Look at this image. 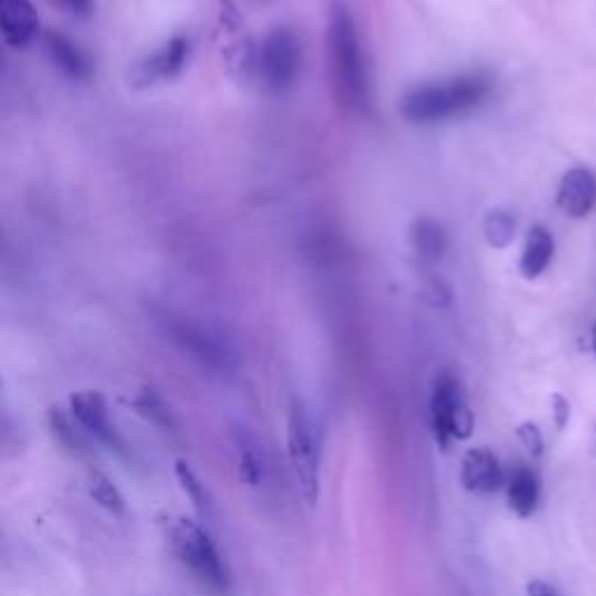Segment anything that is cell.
I'll use <instances>...</instances> for the list:
<instances>
[{
	"label": "cell",
	"mask_w": 596,
	"mask_h": 596,
	"mask_svg": "<svg viewBox=\"0 0 596 596\" xmlns=\"http://www.w3.org/2000/svg\"><path fill=\"white\" fill-rule=\"evenodd\" d=\"M517 438H520L522 445L527 447L531 457H541V454H543V445H545V443H543L541 429H538L534 422H524V424H520V427H517Z\"/></svg>",
	"instance_id": "obj_23"
},
{
	"label": "cell",
	"mask_w": 596,
	"mask_h": 596,
	"mask_svg": "<svg viewBox=\"0 0 596 596\" xmlns=\"http://www.w3.org/2000/svg\"><path fill=\"white\" fill-rule=\"evenodd\" d=\"M175 475H177V482H180L182 489H184V494L189 496L198 513H201L203 517L210 515V510H212L210 494L201 482V478L196 475L194 468H191L187 461L180 459V461H175Z\"/></svg>",
	"instance_id": "obj_19"
},
{
	"label": "cell",
	"mask_w": 596,
	"mask_h": 596,
	"mask_svg": "<svg viewBox=\"0 0 596 596\" xmlns=\"http://www.w3.org/2000/svg\"><path fill=\"white\" fill-rule=\"evenodd\" d=\"M45 45H47L49 56H52L54 66L59 68L61 73L73 77V80H87L91 73L89 56L84 54L82 49L68 38V35L54 33V31L47 33Z\"/></svg>",
	"instance_id": "obj_12"
},
{
	"label": "cell",
	"mask_w": 596,
	"mask_h": 596,
	"mask_svg": "<svg viewBox=\"0 0 596 596\" xmlns=\"http://www.w3.org/2000/svg\"><path fill=\"white\" fill-rule=\"evenodd\" d=\"M233 443H236L240 480H243L247 487H259L261 482H264V457H261L257 441L247 434L245 427H238L236 436H233Z\"/></svg>",
	"instance_id": "obj_15"
},
{
	"label": "cell",
	"mask_w": 596,
	"mask_h": 596,
	"mask_svg": "<svg viewBox=\"0 0 596 596\" xmlns=\"http://www.w3.org/2000/svg\"><path fill=\"white\" fill-rule=\"evenodd\" d=\"M592 350L596 354V326H594V331H592Z\"/></svg>",
	"instance_id": "obj_27"
},
{
	"label": "cell",
	"mask_w": 596,
	"mask_h": 596,
	"mask_svg": "<svg viewBox=\"0 0 596 596\" xmlns=\"http://www.w3.org/2000/svg\"><path fill=\"white\" fill-rule=\"evenodd\" d=\"M70 413H73L75 422L80 424L87 434L98 438V441L108 445L110 450L126 452V443L110 420L108 403H105L103 394L91 392V389L73 394V399H70Z\"/></svg>",
	"instance_id": "obj_7"
},
{
	"label": "cell",
	"mask_w": 596,
	"mask_h": 596,
	"mask_svg": "<svg viewBox=\"0 0 596 596\" xmlns=\"http://www.w3.org/2000/svg\"><path fill=\"white\" fill-rule=\"evenodd\" d=\"M89 496L112 515H122L126 510V501L122 492L115 487V482L98 471L89 475Z\"/></svg>",
	"instance_id": "obj_18"
},
{
	"label": "cell",
	"mask_w": 596,
	"mask_h": 596,
	"mask_svg": "<svg viewBox=\"0 0 596 596\" xmlns=\"http://www.w3.org/2000/svg\"><path fill=\"white\" fill-rule=\"evenodd\" d=\"M38 28L40 21L31 0H0V31L7 45L24 49L38 35Z\"/></svg>",
	"instance_id": "obj_10"
},
{
	"label": "cell",
	"mask_w": 596,
	"mask_h": 596,
	"mask_svg": "<svg viewBox=\"0 0 596 596\" xmlns=\"http://www.w3.org/2000/svg\"><path fill=\"white\" fill-rule=\"evenodd\" d=\"M492 82L485 75H457L410 89L401 98V115L413 124H438L468 115L487 101Z\"/></svg>",
	"instance_id": "obj_2"
},
{
	"label": "cell",
	"mask_w": 596,
	"mask_h": 596,
	"mask_svg": "<svg viewBox=\"0 0 596 596\" xmlns=\"http://www.w3.org/2000/svg\"><path fill=\"white\" fill-rule=\"evenodd\" d=\"M173 333L177 338V343H182L184 347H189L191 352L196 354L198 359H203L205 364L210 366H219L224 361V352L215 340L205 336L201 329L189 324H173Z\"/></svg>",
	"instance_id": "obj_16"
},
{
	"label": "cell",
	"mask_w": 596,
	"mask_h": 596,
	"mask_svg": "<svg viewBox=\"0 0 596 596\" xmlns=\"http://www.w3.org/2000/svg\"><path fill=\"white\" fill-rule=\"evenodd\" d=\"M557 205L569 217H587L596 205V175L587 168H573L562 177Z\"/></svg>",
	"instance_id": "obj_9"
},
{
	"label": "cell",
	"mask_w": 596,
	"mask_h": 596,
	"mask_svg": "<svg viewBox=\"0 0 596 596\" xmlns=\"http://www.w3.org/2000/svg\"><path fill=\"white\" fill-rule=\"evenodd\" d=\"M527 594L529 596H562L555 590V587L543 583V580H531V583L527 585Z\"/></svg>",
	"instance_id": "obj_26"
},
{
	"label": "cell",
	"mask_w": 596,
	"mask_h": 596,
	"mask_svg": "<svg viewBox=\"0 0 596 596\" xmlns=\"http://www.w3.org/2000/svg\"><path fill=\"white\" fill-rule=\"evenodd\" d=\"M259 70L266 87L285 91L294 84L301 70V40L289 28H275L266 35L259 52Z\"/></svg>",
	"instance_id": "obj_6"
},
{
	"label": "cell",
	"mask_w": 596,
	"mask_h": 596,
	"mask_svg": "<svg viewBox=\"0 0 596 596\" xmlns=\"http://www.w3.org/2000/svg\"><path fill=\"white\" fill-rule=\"evenodd\" d=\"M506 482L503 468L496 459V454L487 447H473L461 459V485L468 492L475 494H492L499 492Z\"/></svg>",
	"instance_id": "obj_8"
},
{
	"label": "cell",
	"mask_w": 596,
	"mask_h": 596,
	"mask_svg": "<svg viewBox=\"0 0 596 596\" xmlns=\"http://www.w3.org/2000/svg\"><path fill=\"white\" fill-rule=\"evenodd\" d=\"M133 408H136V413L140 417H145L147 422L156 424L159 429H173L175 422H173V415H170V410L159 394L154 392V389H143L136 396V401H133Z\"/></svg>",
	"instance_id": "obj_20"
},
{
	"label": "cell",
	"mask_w": 596,
	"mask_h": 596,
	"mask_svg": "<svg viewBox=\"0 0 596 596\" xmlns=\"http://www.w3.org/2000/svg\"><path fill=\"white\" fill-rule=\"evenodd\" d=\"M170 545L180 564L201 583L205 590L226 594L231 587V573L215 541L198 522L180 517L170 524Z\"/></svg>",
	"instance_id": "obj_3"
},
{
	"label": "cell",
	"mask_w": 596,
	"mask_h": 596,
	"mask_svg": "<svg viewBox=\"0 0 596 596\" xmlns=\"http://www.w3.org/2000/svg\"><path fill=\"white\" fill-rule=\"evenodd\" d=\"M485 236L492 247H506L515 238V217L508 210H492L485 219Z\"/></svg>",
	"instance_id": "obj_21"
},
{
	"label": "cell",
	"mask_w": 596,
	"mask_h": 596,
	"mask_svg": "<svg viewBox=\"0 0 596 596\" xmlns=\"http://www.w3.org/2000/svg\"><path fill=\"white\" fill-rule=\"evenodd\" d=\"M555 257V238L545 226H534L527 233V243H524L522 257H520V273L527 280H534L550 266Z\"/></svg>",
	"instance_id": "obj_13"
},
{
	"label": "cell",
	"mask_w": 596,
	"mask_h": 596,
	"mask_svg": "<svg viewBox=\"0 0 596 596\" xmlns=\"http://www.w3.org/2000/svg\"><path fill=\"white\" fill-rule=\"evenodd\" d=\"M552 413H555V424H557V429H564L566 424H569L571 406H569V401H566L562 394H555V396H552Z\"/></svg>",
	"instance_id": "obj_24"
},
{
	"label": "cell",
	"mask_w": 596,
	"mask_h": 596,
	"mask_svg": "<svg viewBox=\"0 0 596 596\" xmlns=\"http://www.w3.org/2000/svg\"><path fill=\"white\" fill-rule=\"evenodd\" d=\"M413 243L415 250L422 254L424 259H441L445 252V231L441 229V224L436 219H417L413 226Z\"/></svg>",
	"instance_id": "obj_17"
},
{
	"label": "cell",
	"mask_w": 596,
	"mask_h": 596,
	"mask_svg": "<svg viewBox=\"0 0 596 596\" xmlns=\"http://www.w3.org/2000/svg\"><path fill=\"white\" fill-rule=\"evenodd\" d=\"M59 5L66 7L68 12L77 14V17H87L94 10V0H59Z\"/></svg>",
	"instance_id": "obj_25"
},
{
	"label": "cell",
	"mask_w": 596,
	"mask_h": 596,
	"mask_svg": "<svg viewBox=\"0 0 596 596\" xmlns=\"http://www.w3.org/2000/svg\"><path fill=\"white\" fill-rule=\"evenodd\" d=\"M431 434L441 450H450L452 441H466L473 434V413L466 406L459 380L452 373H441L434 380L429 399Z\"/></svg>",
	"instance_id": "obj_4"
},
{
	"label": "cell",
	"mask_w": 596,
	"mask_h": 596,
	"mask_svg": "<svg viewBox=\"0 0 596 596\" xmlns=\"http://www.w3.org/2000/svg\"><path fill=\"white\" fill-rule=\"evenodd\" d=\"M189 56V40L182 35L170 38L166 45L140 63L136 70V80L140 84H154L159 80H170L184 68Z\"/></svg>",
	"instance_id": "obj_11"
},
{
	"label": "cell",
	"mask_w": 596,
	"mask_h": 596,
	"mask_svg": "<svg viewBox=\"0 0 596 596\" xmlns=\"http://www.w3.org/2000/svg\"><path fill=\"white\" fill-rule=\"evenodd\" d=\"M287 452L305 503L315 506L319 499V447L310 417L298 399H292V406H289Z\"/></svg>",
	"instance_id": "obj_5"
},
{
	"label": "cell",
	"mask_w": 596,
	"mask_h": 596,
	"mask_svg": "<svg viewBox=\"0 0 596 596\" xmlns=\"http://www.w3.org/2000/svg\"><path fill=\"white\" fill-rule=\"evenodd\" d=\"M541 499V482L529 466H517L508 480V503L517 517H531Z\"/></svg>",
	"instance_id": "obj_14"
},
{
	"label": "cell",
	"mask_w": 596,
	"mask_h": 596,
	"mask_svg": "<svg viewBox=\"0 0 596 596\" xmlns=\"http://www.w3.org/2000/svg\"><path fill=\"white\" fill-rule=\"evenodd\" d=\"M49 427H52L56 441L61 445H66L68 450L77 452L80 450V434H77L73 422H70V417L63 413L61 408H52L49 410Z\"/></svg>",
	"instance_id": "obj_22"
},
{
	"label": "cell",
	"mask_w": 596,
	"mask_h": 596,
	"mask_svg": "<svg viewBox=\"0 0 596 596\" xmlns=\"http://www.w3.org/2000/svg\"><path fill=\"white\" fill-rule=\"evenodd\" d=\"M326 59H329L333 96L338 103L352 112H364L371 101L368 68L357 26L343 5L331 7L329 28H326Z\"/></svg>",
	"instance_id": "obj_1"
}]
</instances>
